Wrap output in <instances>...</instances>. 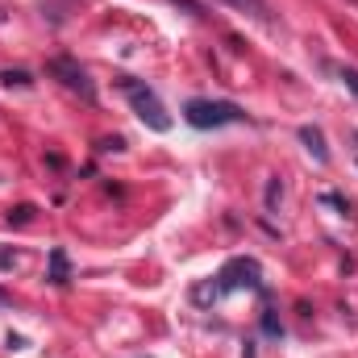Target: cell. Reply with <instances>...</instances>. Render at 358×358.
<instances>
[{
    "label": "cell",
    "instance_id": "16",
    "mask_svg": "<svg viewBox=\"0 0 358 358\" xmlns=\"http://www.w3.org/2000/svg\"><path fill=\"white\" fill-rule=\"evenodd\" d=\"M8 304H13V296H8V292L0 287V308H8Z\"/></svg>",
    "mask_w": 358,
    "mask_h": 358
},
{
    "label": "cell",
    "instance_id": "6",
    "mask_svg": "<svg viewBox=\"0 0 358 358\" xmlns=\"http://www.w3.org/2000/svg\"><path fill=\"white\" fill-rule=\"evenodd\" d=\"M46 279H50L55 287H67V283H71V263H67V250H63V246L50 250V271H46Z\"/></svg>",
    "mask_w": 358,
    "mask_h": 358
},
{
    "label": "cell",
    "instance_id": "14",
    "mask_svg": "<svg viewBox=\"0 0 358 358\" xmlns=\"http://www.w3.org/2000/svg\"><path fill=\"white\" fill-rule=\"evenodd\" d=\"M342 84H346V88L358 96V71H355V67H346V71H342Z\"/></svg>",
    "mask_w": 358,
    "mask_h": 358
},
{
    "label": "cell",
    "instance_id": "10",
    "mask_svg": "<svg viewBox=\"0 0 358 358\" xmlns=\"http://www.w3.org/2000/svg\"><path fill=\"white\" fill-rule=\"evenodd\" d=\"M0 80H4L8 88H29V84H34V76H29V71H4Z\"/></svg>",
    "mask_w": 358,
    "mask_h": 358
},
{
    "label": "cell",
    "instance_id": "2",
    "mask_svg": "<svg viewBox=\"0 0 358 358\" xmlns=\"http://www.w3.org/2000/svg\"><path fill=\"white\" fill-rule=\"evenodd\" d=\"M183 121H187L192 129H221V125L246 121V113H242V104H234V100H187V104H183Z\"/></svg>",
    "mask_w": 358,
    "mask_h": 358
},
{
    "label": "cell",
    "instance_id": "4",
    "mask_svg": "<svg viewBox=\"0 0 358 358\" xmlns=\"http://www.w3.org/2000/svg\"><path fill=\"white\" fill-rule=\"evenodd\" d=\"M234 287H259V263L255 259H234L229 267L221 271L217 292H234Z\"/></svg>",
    "mask_w": 358,
    "mask_h": 358
},
{
    "label": "cell",
    "instance_id": "12",
    "mask_svg": "<svg viewBox=\"0 0 358 358\" xmlns=\"http://www.w3.org/2000/svg\"><path fill=\"white\" fill-rule=\"evenodd\" d=\"M263 334H267V338H279V334H283V329H279V321H275V313H263Z\"/></svg>",
    "mask_w": 358,
    "mask_h": 358
},
{
    "label": "cell",
    "instance_id": "11",
    "mask_svg": "<svg viewBox=\"0 0 358 358\" xmlns=\"http://www.w3.org/2000/svg\"><path fill=\"white\" fill-rule=\"evenodd\" d=\"M321 204H334L338 213H350V200H346L342 192H325V196H321Z\"/></svg>",
    "mask_w": 358,
    "mask_h": 358
},
{
    "label": "cell",
    "instance_id": "7",
    "mask_svg": "<svg viewBox=\"0 0 358 358\" xmlns=\"http://www.w3.org/2000/svg\"><path fill=\"white\" fill-rule=\"evenodd\" d=\"M225 4H234L238 13H250V17H259V21H267V0H225Z\"/></svg>",
    "mask_w": 358,
    "mask_h": 358
},
{
    "label": "cell",
    "instance_id": "5",
    "mask_svg": "<svg viewBox=\"0 0 358 358\" xmlns=\"http://www.w3.org/2000/svg\"><path fill=\"white\" fill-rule=\"evenodd\" d=\"M300 142H304V150L325 167L329 163V146H325V134H321V125H300Z\"/></svg>",
    "mask_w": 358,
    "mask_h": 358
},
{
    "label": "cell",
    "instance_id": "15",
    "mask_svg": "<svg viewBox=\"0 0 358 358\" xmlns=\"http://www.w3.org/2000/svg\"><path fill=\"white\" fill-rule=\"evenodd\" d=\"M100 150H125V142H121V138H104Z\"/></svg>",
    "mask_w": 358,
    "mask_h": 358
},
{
    "label": "cell",
    "instance_id": "13",
    "mask_svg": "<svg viewBox=\"0 0 358 358\" xmlns=\"http://www.w3.org/2000/svg\"><path fill=\"white\" fill-rule=\"evenodd\" d=\"M171 4L183 8V13H192V17H200V13H204V4H200V0H171Z\"/></svg>",
    "mask_w": 358,
    "mask_h": 358
},
{
    "label": "cell",
    "instance_id": "1",
    "mask_svg": "<svg viewBox=\"0 0 358 358\" xmlns=\"http://www.w3.org/2000/svg\"><path fill=\"white\" fill-rule=\"evenodd\" d=\"M117 88L129 96V104H134V113H138V121H142L146 129H155V134H167V129H171V113L163 108V100L155 96V88H146V84L134 80V76H121Z\"/></svg>",
    "mask_w": 358,
    "mask_h": 358
},
{
    "label": "cell",
    "instance_id": "9",
    "mask_svg": "<svg viewBox=\"0 0 358 358\" xmlns=\"http://www.w3.org/2000/svg\"><path fill=\"white\" fill-rule=\"evenodd\" d=\"M279 200H283V183H279V176H275V179H267V213L279 208Z\"/></svg>",
    "mask_w": 358,
    "mask_h": 358
},
{
    "label": "cell",
    "instance_id": "8",
    "mask_svg": "<svg viewBox=\"0 0 358 358\" xmlns=\"http://www.w3.org/2000/svg\"><path fill=\"white\" fill-rule=\"evenodd\" d=\"M34 217H38V208H34V204H17V208L8 213V225H29Z\"/></svg>",
    "mask_w": 358,
    "mask_h": 358
},
{
    "label": "cell",
    "instance_id": "3",
    "mask_svg": "<svg viewBox=\"0 0 358 358\" xmlns=\"http://www.w3.org/2000/svg\"><path fill=\"white\" fill-rule=\"evenodd\" d=\"M46 76H55V80H59L63 88L80 92V96H84L88 104L96 100V84L88 80V71H84V67H80L76 59H67V55H63V59H50V63H46Z\"/></svg>",
    "mask_w": 358,
    "mask_h": 358
}]
</instances>
